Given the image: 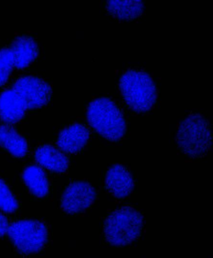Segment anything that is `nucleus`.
Listing matches in <instances>:
<instances>
[{"mask_svg": "<svg viewBox=\"0 0 213 258\" xmlns=\"http://www.w3.org/2000/svg\"><path fill=\"white\" fill-rule=\"evenodd\" d=\"M86 117L89 125L107 140L119 141L127 131L122 111L109 98H97L89 103Z\"/></svg>", "mask_w": 213, "mask_h": 258, "instance_id": "obj_1", "label": "nucleus"}, {"mask_svg": "<svg viewBox=\"0 0 213 258\" xmlns=\"http://www.w3.org/2000/svg\"><path fill=\"white\" fill-rule=\"evenodd\" d=\"M119 87L126 104L137 113L151 110L157 100V89L146 72L130 70L120 79Z\"/></svg>", "mask_w": 213, "mask_h": 258, "instance_id": "obj_2", "label": "nucleus"}, {"mask_svg": "<svg viewBox=\"0 0 213 258\" xmlns=\"http://www.w3.org/2000/svg\"><path fill=\"white\" fill-rule=\"evenodd\" d=\"M143 225V217L139 211L128 206L121 208L105 220V239L114 246H128L140 236Z\"/></svg>", "mask_w": 213, "mask_h": 258, "instance_id": "obj_3", "label": "nucleus"}, {"mask_svg": "<svg viewBox=\"0 0 213 258\" xmlns=\"http://www.w3.org/2000/svg\"><path fill=\"white\" fill-rule=\"evenodd\" d=\"M176 140L180 150L187 156L197 159L204 156L211 147L208 122L199 113H192L179 124Z\"/></svg>", "mask_w": 213, "mask_h": 258, "instance_id": "obj_4", "label": "nucleus"}, {"mask_svg": "<svg viewBox=\"0 0 213 258\" xmlns=\"http://www.w3.org/2000/svg\"><path fill=\"white\" fill-rule=\"evenodd\" d=\"M8 235L20 253H37L47 243V227L39 221L22 220L12 223L7 231Z\"/></svg>", "mask_w": 213, "mask_h": 258, "instance_id": "obj_5", "label": "nucleus"}, {"mask_svg": "<svg viewBox=\"0 0 213 258\" xmlns=\"http://www.w3.org/2000/svg\"><path fill=\"white\" fill-rule=\"evenodd\" d=\"M24 101L27 110L42 108L50 101L52 89L44 80L35 76L20 77L12 88Z\"/></svg>", "mask_w": 213, "mask_h": 258, "instance_id": "obj_6", "label": "nucleus"}, {"mask_svg": "<svg viewBox=\"0 0 213 258\" xmlns=\"http://www.w3.org/2000/svg\"><path fill=\"white\" fill-rule=\"evenodd\" d=\"M96 198V190L89 182H74L66 188L63 194L61 208L70 215L81 213L93 205Z\"/></svg>", "mask_w": 213, "mask_h": 258, "instance_id": "obj_7", "label": "nucleus"}, {"mask_svg": "<svg viewBox=\"0 0 213 258\" xmlns=\"http://www.w3.org/2000/svg\"><path fill=\"white\" fill-rule=\"evenodd\" d=\"M106 189L117 199L128 197L135 187L132 175L122 165L112 166L108 171L105 178Z\"/></svg>", "mask_w": 213, "mask_h": 258, "instance_id": "obj_8", "label": "nucleus"}, {"mask_svg": "<svg viewBox=\"0 0 213 258\" xmlns=\"http://www.w3.org/2000/svg\"><path fill=\"white\" fill-rule=\"evenodd\" d=\"M89 137L88 128L81 123H74L60 132L56 144L64 153L76 154L85 147Z\"/></svg>", "mask_w": 213, "mask_h": 258, "instance_id": "obj_9", "label": "nucleus"}, {"mask_svg": "<svg viewBox=\"0 0 213 258\" xmlns=\"http://www.w3.org/2000/svg\"><path fill=\"white\" fill-rule=\"evenodd\" d=\"M15 68H27L39 55V48L34 38L28 35H20L15 38L10 48Z\"/></svg>", "mask_w": 213, "mask_h": 258, "instance_id": "obj_10", "label": "nucleus"}, {"mask_svg": "<svg viewBox=\"0 0 213 258\" xmlns=\"http://www.w3.org/2000/svg\"><path fill=\"white\" fill-rule=\"evenodd\" d=\"M27 110L24 101L14 89L5 90L0 94V118L5 124L19 122Z\"/></svg>", "mask_w": 213, "mask_h": 258, "instance_id": "obj_11", "label": "nucleus"}, {"mask_svg": "<svg viewBox=\"0 0 213 258\" xmlns=\"http://www.w3.org/2000/svg\"><path fill=\"white\" fill-rule=\"evenodd\" d=\"M35 159L40 167L48 171L62 174L67 171L69 160L60 149L45 144L39 147L35 151Z\"/></svg>", "mask_w": 213, "mask_h": 258, "instance_id": "obj_12", "label": "nucleus"}, {"mask_svg": "<svg viewBox=\"0 0 213 258\" xmlns=\"http://www.w3.org/2000/svg\"><path fill=\"white\" fill-rule=\"evenodd\" d=\"M0 147L17 158L27 156V141L11 125H0Z\"/></svg>", "mask_w": 213, "mask_h": 258, "instance_id": "obj_13", "label": "nucleus"}, {"mask_svg": "<svg viewBox=\"0 0 213 258\" xmlns=\"http://www.w3.org/2000/svg\"><path fill=\"white\" fill-rule=\"evenodd\" d=\"M106 8L113 17L123 21H131L143 14L145 5L141 0H109Z\"/></svg>", "mask_w": 213, "mask_h": 258, "instance_id": "obj_14", "label": "nucleus"}, {"mask_svg": "<svg viewBox=\"0 0 213 258\" xmlns=\"http://www.w3.org/2000/svg\"><path fill=\"white\" fill-rule=\"evenodd\" d=\"M26 186L33 196L38 198L45 197L49 192V181L42 167L32 165L25 168L22 174Z\"/></svg>", "mask_w": 213, "mask_h": 258, "instance_id": "obj_15", "label": "nucleus"}, {"mask_svg": "<svg viewBox=\"0 0 213 258\" xmlns=\"http://www.w3.org/2000/svg\"><path fill=\"white\" fill-rule=\"evenodd\" d=\"M19 208V203L7 183L0 179V210L9 214L14 213Z\"/></svg>", "mask_w": 213, "mask_h": 258, "instance_id": "obj_16", "label": "nucleus"}, {"mask_svg": "<svg viewBox=\"0 0 213 258\" xmlns=\"http://www.w3.org/2000/svg\"><path fill=\"white\" fill-rule=\"evenodd\" d=\"M14 68V59L10 48L0 49V87L9 81Z\"/></svg>", "mask_w": 213, "mask_h": 258, "instance_id": "obj_17", "label": "nucleus"}, {"mask_svg": "<svg viewBox=\"0 0 213 258\" xmlns=\"http://www.w3.org/2000/svg\"><path fill=\"white\" fill-rule=\"evenodd\" d=\"M9 224L7 218L0 213V237L4 236L7 233L8 229H9Z\"/></svg>", "mask_w": 213, "mask_h": 258, "instance_id": "obj_18", "label": "nucleus"}]
</instances>
